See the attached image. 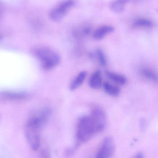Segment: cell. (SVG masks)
<instances>
[{
  "mask_svg": "<svg viewBox=\"0 0 158 158\" xmlns=\"http://www.w3.org/2000/svg\"><path fill=\"white\" fill-rule=\"evenodd\" d=\"M50 110L44 109L30 115L26 123L25 133L27 142L33 150L39 149L40 145V131L50 117Z\"/></svg>",
  "mask_w": 158,
  "mask_h": 158,
  "instance_id": "1",
  "label": "cell"
},
{
  "mask_svg": "<svg viewBox=\"0 0 158 158\" xmlns=\"http://www.w3.org/2000/svg\"><path fill=\"white\" fill-rule=\"evenodd\" d=\"M34 54L40 62L42 68L46 70L53 69L60 62V55L48 48H38L34 51Z\"/></svg>",
  "mask_w": 158,
  "mask_h": 158,
  "instance_id": "2",
  "label": "cell"
},
{
  "mask_svg": "<svg viewBox=\"0 0 158 158\" xmlns=\"http://www.w3.org/2000/svg\"><path fill=\"white\" fill-rule=\"evenodd\" d=\"M95 133L96 129L90 116L84 115L80 118L77 127V138L78 142H87Z\"/></svg>",
  "mask_w": 158,
  "mask_h": 158,
  "instance_id": "3",
  "label": "cell"
},
{
  "mask_svg": "<svg viewBox=\"0 0 158 158\" xmlns=\"http://www.w3.org/2000/svg\"><path fill=\"white\" fill-rule=\"evenodd\" d=\"M74 5L73 0H65L51 10L49 17L54 22L61 20Z\"/></svg>",
  "mask_w": 158,
  "mask_h": 158,
  "instance_id": "4",
  "label": "cell"
},
{
  "mask_svg": "<svg viewBox=\"0 0 158 158\" xmlns=\"http://www.w3.org/2000/svg\"><path fill=\"white\" fill-rule=\"evenodd\" d=\"M90 117L94 123L96 133L103 131L106 125V116L104 111L100 108H94Z\"/></svg>",
  "mask_w": 158,
  "mask_h": 158,
  "instance_id": "5",
  "label": "cell"
},
{
  "mask_svg": "<svg viewBox=\"0 0 158 158\" xmlns=\"http://www.w3.org/2000/svg\"><path fill=\"white\" fill-rule=\"evenodd\" d=\"M115 150L114 141L111 136L106 137L103 139L100 148L98 151L97 158H110Z\"/></svg>",
  "mask_w": 158,
  "mask_h": 158,
  "instance_id": "6",
  "label": "cell"
},
{
  "mask_svg": "<svg viewBox=\"0 0 158 158\" xmlns=\"http://www.w3.org/2000/svg\"><path fill=\"white\" fill-rule=\"evenodd\" d=\"M0 97L3 100L10 101H22L29 98V95L24 92L6 91L0 94Z\"/></svg>",
  "mask_w": 158,
  "mask_h": 158,
  "instance_id": "7",
  "label": "cell"
},
{
  "mask_svg": "<svg viewBox=\"0 0 158 158\" xmlns=\"http://www.w3.org/2000/svg\"><path fill=\"white\" fill-rule=\"evenodd\" d=\"M114 27L110 25H103L96 29L93 34V38L95 40H100L103 39L107 35L114 31Z\"/></svg>",
  "mask_w": 158,
  "mask_h": 158,
  "instance_id": "8",
  "label": "cell"
},
{
  "mask_svg": "<svg viewBox=\"0 0 158 158\" xmlns=\"http://www.w3.org/2000/svg\"><path fill=\"white\" fill-rule=\"evenodd\" d=\"M91 30L92 28L89 25H82L76 27L73 31V34L76 38H84L90 34Z\"/></svg>",
  "mask_w": 158,
  "mask_h": 158,
  "instance_id": "9",
  "label": "cell"
},
{
  "mask_svg": "<svg viewBox=\"0 0 158 158\" xmlns=\"http://www.w3.org/2000/svg\"><path fill=\"white\" fill-rule=\"evenodd\" d=\"M89 86L91 88L98 89L102 85V75L99 70L94 72L90 77L89 81Z\"/></svg>",
  "mask_w": 158,
  "mask_h": 158,
  "instance_id": "10",
  "label": "cell"
},
{
  "mask_svg": "<svg viewBox=\"0 0 158 158\" xmlns=\"http://www.w3.org/2000/svg\"><path fill=\"white\" fill-rule=\"evenodd\" d=\"M128 2L129 0H115L111 4V10L114 13H121L123 11Z\"/></svg>",
  "mask_w": 158,
  "mask_h": 158,
  "instance_id": "11",
  "label": "cell"
},
{
  "mask_svg": "<svg viewBox=\"0 0 158 158\" xmlns=\"http://www.w3.org/2000/svg\"><path fill=\"white\" fill-rule=\"evenodd\" d=\"M87 75V73L86 71H83L79 73L71 83L70 86V89L72 91H73L80 86L85 81Z\"/></svg>",
  "mask_w": 158,
  "mask_h": 158,
  "instance_id": "12",
  "label": "cell"
},
{
  "mask_svg": "<svg viewBox=\"0 0 158 158\" xmlns=\"http://www.w3.org/2000/svg\"><path fill=\"white\" fill-rule=\"evenodd\" d=\"M106 74L111 80H113L114 82L120 84V85H125L127 82V79L126 77L122 75L116 73L114 72L108 71H106Z\"/></svg>",
  "mask_w": 158,
  "mask_h": 158,
  "instance_id": "13",
  "label": "cell"
},
{
  "mask_svg": "<svg viewBox=\"0 0 158 158\" xmlns=\"http://www.w3.org/2000/svg\"><path fill=\"white\" fill-rule=\"evenodd\" d=\"M105 92L113 97H117L120 94L121 90L118 87L112 85L108 82H105L103 85Z\"/></svg>",
  "mask_w": 158,
  "mask_h": 158,
  "instance_id": "14",
  "label": "cell"
},
{
  "mask_svg": "<svg viewBox=\"0 0 158 158\" xmlns=\"http://www.w3.org/2000/svg\"><path fill=\"white\" fill-rule=\"evenodd\" d=\"M141 73L144 77L150 81L157 83L158 81V75L156 72L154 70L148 67L142 68Z\"/></svg>",
  "mask_w": 158,
  "mask_h": 158,
  "instance_id": "15",
  "label": "cell"
},
{
  "mask_svg": "<svg viewBox=\"0 0 158 158\" xmlns=\"http://www.w3.org/2000/svg\"><path fill=\"white\" fill-rule=\"evenodd\" d=\"M134 26L138 28H151L153 27V23L149 19L139 18L134 22Z\"/></svg>",
  "mask_w": 158,
  "mask_h": 158,
  "instance_id": "16",
  "label": "cell"
},
{
  "mask_svg": "<svg viewBox=\"0 0 158 158\" xmlns=\"http://www.w3.org/2000/svg\"><path fill=\"white\" fill-rule=\"evenodd\" d=\"M96 55L100 64L102 66H106L107 64V59L102 50L98 49L96 51Z\"/></svg>",
  "mask_w": 158,
  "mask_h": 158,
  "instance_id": "17",
  "label": "cell"
},
{
  "mask_svg": "<svg viewBox=\"0 0 158 158\" xmlns=\"http://www.w3.org/2000/svg\"><path fill=\"white\" fill-rule=\"evenodd\" d=\"M147 126V122L146 119L142 118L139 121V127L140 129L142 131H144L146 128Z\"/></svg>",
  "mask_w": 158,
  "mask_h": 158,
  "instance_id": "18",
  "label": "cell"
},
{
  "mask_svg": "<svg viewBox=\"0 0 158 158\" xmlns=\"http://www.w3.org/2000/svg\"><path fill=\"white\" fill-rule=\"evenodd\" d=\"M135 157L138 158H143V157H144V154H143L142 152H138V153L135 155Z\"/></svg>",
  "mask_w": 158,
  "mask_h": 158,
  "instance_id": "19",
  "label": "cell"
},
{
  "mask_svg": "<svg viewBox=\"0 0 158 158\" xmlns=\"http://www.w3.org/2000/svg\"><path fill=\"white\" fill-rule=\"evenodd\" d=\"M0 12H1V9H0Z\"/></svg>",
  "mask_w": 158,
  "mask_h": 158,
  "instance_id": "20",
  "label": "cell"
}]
</instances>
